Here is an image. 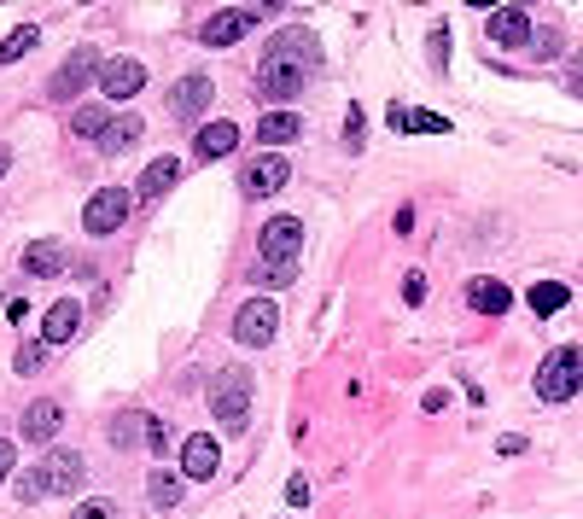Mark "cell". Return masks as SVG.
I'll list each match as a JSON object with an SVG mask.
<instances>
[{
	"mask_svg": "<svg viewBox=\"0 0 583 519\" xmlns=\"http://www.w3.org/2000/svg\"><path fill=\"white\" fill-rule=\"evenodd\" d=\"M70 519H117V508H111V502H100V496H94V502H82V508H76V514Z\"/></svg>",
	"mask_w": 583,
	"mask_h": 519,
	"instance_id": "obj_32",
	"label": "cell"
},
{
	"mask_svg": "<svg viewBox=\"0 0 583 519\" xmlns=\"http://www.w3.org/2000/svg\"><path fill=\"white\" fill-rule=\"evenodd\" d=\"M484 35L496 41V47H519V41H531V18H525V6H502V12H490V24H484Z\"/></svg>",
	"mask_w": 583,
	"mask_h": 519,
	"instance_id": "obj_14",
	"label": "cell"
},
{
	"mask_svg": "<svg viewBox=\"0 0 583 519\" xmlns=\"http://www.w3.org/2000/svg\"><path fill=\"white\" fill-rule=\"evenodd\" d=\"M140 129H146V123H140L135 111H123V117H117V123L100 135V152H111V158H117V152H129V146L140 140Z\"/></svg>",
	"mask_w": 583,
	"mask_h": 519,
	"instance_id": "obj_23",
	"label": "cell"
},
{
	"mask_svg": "<svg viewBox=\"0 0 583 519\" xmlns=\"http://www.w3.org/2000/svg\"><path fill=\"white\" fill-rule=\"evenodd\" d=\"M257 275H263V286H292V280H298V263H292V269H269V263H257Z\"/></svg>",
	"mask_w": 583,
	"mask_h": 519,
	"instance_id": "obj_31",
	"label": "cell"
},
{
	"mask_svg": "<svg viewBox=\"0 0 583 519\" xmlns=\"http://www.w3.org/2000/svg\"><path fill=\"white\" fill-rule=\"evenodd\" d=\"M100 53H94V47H82V53H70L65 65L53 70V82H47V94H53V100H76V94H82V88H88V76H100Z\"/></svg>",
	"mask_w": 583,
	"mask_h": 519,
	"instance_id": "obj_8",
	"label": "cell"
},
{
	"mask_svg": "<svg viewBox=\"0 0 583 519\" xmlns=\"http://www.w3.org/2000/svg\"><path fill=\"white\" fill-rule=\"evenodd\" d=\"M12 170V152H6V146H0V175Z\"/></svg>",
	"mask_w": 583,
	"mask_h": 519,
	"instance_id": "obj_39",
	"label": "cell"
},
{
	"mask_svg": "<svg viewBox=\"0 0 583 519\" xmlns=\"http://www.w3.org/2000/svg\"><path fill=\"white\" fill-rule=\"evenodd\" d=\"M146 432H152V420L129 409V415H117V426H111V444H117V450H129V444H140Z\"/></svg>",
	"mask_w": 583,
	"mask_h": 519,
	"instance_id": "obj_27",
	"label": "cell"
},
{
	"mask_svg": "<svg viewBox=\"0 0 583 519\" xmlns=\"http://www.w3.org/2000/svg\"><path fill=\"white\" fill-rule=\"evenodd\" d=\"M35 41H41V30H35V24H18V30H12L6 41H0V65H18V59L30 53Z\"/></svg>",
	"mask_w": 583,
	"mask_h": 519,
	"instance_id": "obj_26",
	"label": "cell"
},
{
	"mask_svg": "<svg viewBox=\"0 0 583 519\" xmlns=\"http://www.w3.org/2000/svg\"><path fill=\"white\" fill-rule=\"evenodd\" d=\"M146 496H152V508H175L181 502V473H152V485H146Z\"/></svg>",
	"mask_w": 583,
	"mask_h": 519,
	"instance_id": "obj_28",
	"label": "cell"
},
{
	"mask_svg": "<svg viewBox=\"0 0 583 519\" xmlns=\"http://www.w3.org/2000/svg\"><path fill=\"white\" fill-rule=\"evenodd\" d=\"M12 467H18V450H12V444L0 438V485H6V473H12Z\"/></svg>",
	"mask_w": 583,
	"mask_h": 519,
	"instance_id": "obj_36",
	"label": "cell"
},
{
	"mask_svg": "<svg viewBox=\"0 0 583 519\" xmlns=\"http://www.w3.org/2000/svg\"><path fill=\"white\" fill-rule=\"evenodd\" d=\"M403 298H409V304H420V298H426V275H409V280H403Z\"/></svg>",
	"mask_w": 583,
	"mask_h": 519,
	"instance_id": "obj_35",
	"label": "cell"
},
{
	"mask_svg": "<svg viewBox=\"0 0 583 519\" xmlns=\"http://www.w3.org/2000/svg\"><path fill=\"white\" fill-rule=\"evenodd\" d=\"M210 415L222 420V432H245V420H251V374L245 368H222L210 380Z\"/></svg>",
	"mask_w": 583,
	"mask_h": 519,
	"instance_id": "obj_2",
	"label": "cell"
},
{
	"mask_svg": "<svg viewBox=\"0 0 583 519\" xmlns=\"http://www.w3.org/2000/svg\"><path fill=\"white\" fill-rule=\"evenodd\" d=\"M304 135V117L298 111H269V117H257V146H286V140Z\"/></svg>",
	"mask_w": 583,
	"mask_h": 519,
	"instance_id": "obj_18",
	"label": "cell"
},
{
	"mask_svg": "<svg viewBox=\"0 0 583 519\" xmlns=\"http://www.w3.org/2000/svg\"><path fill=\"white\" fill-rule=\"evenodd\" d=\"M321 70V53H315V35L309 30H280L269 41V53H263V65H257V88L269 94V100H292V94H304V82Z\"/></svg>",
	"mask_w": 583,
	"mask_h": 519,
	"instance_id": "obj_1",
	"label": "cell"
},
{
	"mask_svg": "<svg viewBox=\"0 0 583 519\" xmlns=\"http://www.w3.org/2000/svg\"><path fill=\"white\" fill-rule=\"evenodd\" d=\"M53 432H59V403H47V397L30 403V409H24V438H30V444H53Z\"/></svg>",
	"mask_w": 583,
	"mask_h": 519,
	"instance_id": "obj_20",
	"label": "cell"
},
{
	"mask_svg": "<svg viewBox=\"0 0 583 519\" xmlns=\"http://www.w3.org/2000/svg\"><path fill=\"white\" fill-rule=\"evenodd\" d=\"M175 175H181V164H175V158H152V164H146V175H140V199H164V193H170L175 187Z\"/></svg>",
	"mask_w": 583,
	"mask_h": 519,
	"instance_id": "obj_21",
	"label": "cell"
},
{
	"mask_svg": "<svg viewBox=\"0 0 583 519\" xmlns=\"http://www.w3.org/2000/svg\"><path fill=\"white\" fill-rule=\"evenodd\" d=\"M298 251H304V222H298V216H275V222L263 228V240H257V263H269V269H292Z\"/></svg>",
	"mask_w": 583,
	"mask_h": 519,
	"instance_id": "obj_4",
	"label": "cell"
},
{
	"mask_svg": "<svg viewBox=\"0 0 583 519\" xmlns=\"http://www.w3.org/2000/svg\"><path fill=\"white\" fill-rule=\"evenodd\" d=\"M566 298H572V286H560V280H543V286H531V292H525V304H531L537 315L566 310Z\"/></svg>",
	"mask_w": 583,
	"mask_h": 519,
	"instance_id": "obj_24",
	"label": "cell"
},
{
	"mask_svg": "<svg viewBox=\"0 0 583 519\" xmlns=\"http://www.w3.org/2000/svg\"><path fill=\"white\" fill-rule=\"evenodd\" d=\"M111 123H117V117H111V105H82V111L70 117V129H76V135H94V140H100Z\"/></svg>",
	"mask_w": 583,
	"mask_h": 519,
	"instance_id": "obj_25",
	"label": "cell"
},
{
	"mask_svg": "<svg viewBox=\"0 0 583 519\" xmlns=\"http://www.w3.org/2000/svg\"><path fill=\"white\" fill-rule=\"evenodd\" d=\"M583 391V350L578 345H560L543 356V368H537V397L543 403H566V397H578Z\"/></svg>",
	"mask_w": 583,
	"mask_h": 519,
	"instance_id": "obj_3",
	"label": "cell"
},
{
	"mask_svg": "<svg viewBox=\"0 0 583 519\" xmlns=\"http://www.w3.org/2000/svg\"><path fill=\"white\" fill-rule=\"evenodd\" d=\"M391 129H403V135H449V117H438V111H409V105H391Z\"/></svg>",
	"mask_w": 583,
	"mask_h": 519,
	"instance_id": "obj_19",
	"label": "cell"
},
{
	"mask_svg": "<svg viewBox=\"0 0 583 519\" xmlns=\"http://www.w3.org/2000/svg\"><path fill=\"white\" fill-rule=\"evenodd\" d=\"M234 146H240V129H234L228 117H216V123H205V129H199V140H193V158H199V164H210V158H228Z\"/></svg>",
	"mask_w": 583,
	"mask_h": 519,
	"instance_id": "obj_15",
	"label": "cell"
},
{
	"mask_svg": "<svg viewBox=\"0 0 583 519\" xmlns=\"http://www.w3.org/2000/svg\"><path fill=\"white\" fill-rule=\"evenodd\" d=\"M76 327H82V304H76V298H59V304L47 310V321H41V345H70Z\"/></svg>",
	"mask_w": 583,
	"mask_h": 519,
	"instance_id": "obj_16",
	"label": "cell"
},
{
	"mask_svg": "<svg viewBox=\"0 0 583 519\" xmlns=\"http://www.w3.org/2000/svg\"><path fill=\"white\" fill-rule=\"evenodd\" d=\"M129 210H135V193H129V187H100V193L88 199V210H82V228H88V234H117V228L129 222Z\"/></svg>",
	"mask_w": 583,
	"mask_h": 519,
	"instance_id": "obj_5",
	"label": "cell"
},
{
	"mask_svg": "<svg viewBox=\"0 0 583 519\" xmlns=\"http://www.w3.org/2000/svg\"><path fill=\"white\" fill-rule=\"evenodd\" d=\"M467 304H473L479 315H508V304H514V292H508L502 280L479 275V280H467Z\"/></svg>",
	"mask_w": 583,
	"mask_h": 519,
	"instance_id": "obj_17",
	"label": "cell"
},
{
	"mask_svg": "<svg viewBox=\"0 0 583 519\" xmlns=\"http://www.w3.org/2000/svg\"><path fill=\"white\" fill-rule=\"evenodd\" d=\"M35 473H41V490H47V496H70V490H82V479H88V467H82L76 450H53Z\"/></svg>",
	"mask_w": 583,
	"mask_h": 519,
	"instance_id": "obj_9",
	"label": "cell"
},
{
	"mask_svg": "<svg viewBox=\"0 0 583 519\" xmlns=\"http://www.w3.org/2000/svg\"><path fill=\"white\" fill-rule=\"evenodd\" d=\"M12 496H18V502H41V496H47V490H41V473H24V479H18V485H12Z\"/></svg>",
	"mask_w": 583,
	"mask_h": 519,
	"instance_id": "obj_30",
	"label": "cell"
},
{
	"mask_svg": "<svg viewBox=\"0 0 583 519\" xmlns=\"http://www.w3.org/2000/svg\"><path fill=\"white\" fill-rule=\"evenodd\" d=\"M222 473V444L210 438V432H193L187 444H181V479H199V485H210Z\"/></svg>",
	"mask_w": 583,
	"mask_h": 519,
	"instance_id": "obj_10",
	"label": "cell"
},
{
	"mask_svg": "<svg viewBox=\"0 0 583 519\" xmlns=\"http://www.w3.org/2000/svg\"><path fill=\"white\" fill-rule=\"evenodd\" d=\"M286 175H292V164H286L280 152H263V158H251V164H245L240 187H245V193H257V199H269V193L286 187Z\"/></svg>",
	"mask_w": 583,
	"mask_h": 519,
	"instance_id": "obj_12",
	"label": "cell"
},
{
	"mask_svg": "<svg viewBox=\"0 0 583 519\" xmlns=\"http://www.w3.org/2000/svg\"><path fill=\"white\" fill-rule=\"evenodd\" d=\"M275 6H280V0H269V6H228V12H216V18L205 24V47H234V41L257 30Z\"/></svg>",
	"mask_w": 583,
	"mask_h": 519,
	"instance_id": "obj_6",
	"label": "cell"
},
{
	"mask_svg": "<svg viewBox=\"0 0 583 519\" xmlns=\"http://www.w3.org/2000/svg\"><path fill=\"white\" fill-rule=\"evenodd\" d=\"M65 269V245L59 240H35L24 251V275H59Z\"/></svg>",
	"mask_w": 583,
	"mask_h": 519,
	"instance_id": "obj_22",
	"label": "cell"
},
{
	"mask_svg": "<svg viewBox=\"0 0 583 519\" xmlns=\"http://www.w3.org/2000/svg\"><path fill=\"white\" fill-rule=\"evenodd\" d=\"M210 100H216V94H210V76H205V70H193V76H181V82H175V88H170V111H175V117H181V123H199Z\"/></svg>",
	"mask_w": 583,
	"mask_h": 519,
	"instance_id": "obj_11",
	"label": "cell"
},
{
	"mask_svg": "<svg viewBox=\"0 0 583 519\" xmlns=\"http://www.w3.org/2000/svg\"><path fill=\"white\" fill-rule=\"evenodd\" d=\"M41 362H47V345H18V356H12V368H18V374H35Z\"/></svg>",
	"mask_w": 583,
	"mask_h": 519,
	"instance_id": "obj_29",
	"label": "cell"
},
{
	"mask_svg": "<svg viewBox=\"0 0 583 519\" xmlns=\"http://www.w3.org/2000/svg\"><path fill=\"white\" fill-rule=\"evenodd\" d=\"M286 502H298V508L309 502V485H304V479H292V485H286Z\"/></svg>",
	"mask_w": 583,
	"mask_h": 519,
	"instance_id": "obj_37",
	"label": "cell"
},
{
	"mask_svg": "<svg viewBox=\"0 0 583 519\" xmlns=\"http://www.w3.org/2000/svg\"><path fill=\"white\" fill-rule=\"evenodd\" d=\"M100 88H105V100H135L140 88H146V65L140 59H105Z\"/></svg>",
	"mask_w": 583,
	"mask_h": 519,
	"instance_id": "obj_13",
	"label": "cell"
},
{
	"mask_svg": "<svg viewBox=\"0 0 583 519\" xmlns=\"http://www.w3.org/2000/svg\"><path fill=\"white\" fill-rule=\"evenodd\" d=\"M344 140L362 146V111H356V105H350V117H344Z\"/></svg>",
	"mask_w": 583,
	"mask_h": 519,
	"instance_id": "obj_34",
	"label": "cell"
},
{
	"mask_svg": "<svg viewBox=\"0 0 583 519\" xmlns=\"http://www.w3.org/2000/svg\"><path fill=\"white\" fill-rule=\"evenodd\" d=\"M275 327H280V310L269 298H251V304H240V315H234V339L251 345V350L275 345Z\"/></svg>",
	"mask_w": 583,
	"mask_h": 519,
	"instance_id": "obj_7",
	"label": "cell"
},
{
	"mask_svg": "<svg viewBox=\"0 0 583 519\" xmlns=\"http://www.w3.org/2000/svg\"><path fill=\"white\" fill-rule=\"evenodd\" d=\"M531 47H537V59H554V47H560V30H537V35H531Z\"/></svg>",
	"mask_w": 583,
	"mask_h": 519,
	"instance_id": "obj_33",
	"label": "cell"
},
{
	"mask_svg": "<svg viewBox=\"0 0 583 519\" xmlns=\"http://www.w3.org/2000/svg\"><path fill=\"white\" fill-rule=\"evenodd\" d=\"M572 94H583V65H578V70H572Z\"/></svg>",
	"mask_w": 583,
	"mask_h": 519,
	"instance_id": "obj_38",
	"label": "cell"
}]
</instances>
